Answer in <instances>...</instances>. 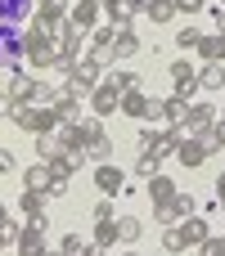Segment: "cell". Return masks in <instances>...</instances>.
<instances>
[{
	"instance_id": "cell-50",
	"label": "cell",
	"mask_w": 225,
	"mask_h": 256,
	"mask_svg": "<svg viewBox=\"0 0 225 256\" xmlns=\"http://www.w3.org/2000/svg\"><path fill=\"white\" fill-rule=\"evenodd\" d=\"M9 248H14V243H9V238H5V230H0V252H9Z\"/></svg>"
},
{
	"instance_id": "cell-21",
	"label": "cell",
	"mask_w": 225,
	"mask_h": 256,
	"mask_svg": "<svg viewBox=\"0 0 225 256\" xmlns=\"http://www.w3.org/2000/svg\"><path fill=\"white\" fill-rule=\"evenodd\" d=\"M203 63H225V32H216V36H198V50H194Z\"/></svg>"
},
{
	"instance_id": "cell-30",
	"label": "cell",
	"mask_w": 225,
	"mask_h": 256,
	"mask_svg": "<svg viewBox=\"0 0 225 256\" xmlns=\"http://www.w3.org/2000/svg\"><path fill=\"white\" fill-rule=\"evenodd\" d=\"M59 153H63L59 135H36V158H41V162H54Z\"/></svg>"
},
{
	"instance_id": "cell-49",
	"label": "cell",
	"mask_w": 225,
	"mask_h": 256,
	"mask_svg": "<svg viewBox=\"0 0 225 256\" xmlns=\"http://www.w3.org/2000/svg\"><path fill=\"white\" fill-rule=\"evenodd\" d=\"M9 220H14V216H9V207H5V202H0V230H5V225H9Z\"/></svg>"
},
{
	"instance_id": "cell-46",
	"label": "cell",
	"mask_w": 225,
	"mask_h": 256,
	"mask_svg": "<svg viewBox=\"0 0 225 256\" xmlns=\"http://www.w3.org/2000/svg\"><path fill=\"white\" fill-rule=\"evenodd\" d=\"M212 9V22H216V32H225V4H207Z\"/></svg>"
},
{
	"instance_id": "cell-43",
	"label": "cell",
	"mask_w": 225,
	"mask_h": 256,
	"mask_svg": "<svg viewBox=\"0 0 225 256\" xmlns=\"http://www.w3.org/2000/svg\"><path fill=\"white\" fill-rule=\"evenodd\" d=\"M0 171H5V176H9V171H18V158H14L9 148H0Z\"/></svg>"
},
{
	"instance_id": "cell-8",
	"label": "cell",
	"mask_w": 225,
	"mask_h": 256,
	"mask_svg": "<svg viewBox=\"0 0 225 256\" xmlns=\"http://www.w3.org/2000/svg\"><path fill=\"white\" fill-rule=\"evenodd\" d=\"M194 212H198V198H194V194H176L171 202L153 207V220L167 230V225H180V220H185V216H194Z\"/></svg>"
},
{
	"instance_id": "cell-31",
	"label": "cell",
	"mask_w": 225,
	"mask_h": 256,
	"mask_svg": "<svg viewBox=\"0 0 225 256\" xmlns=\"http://www.w3.org/2000/svg\"><path fill=\"white\" fill-rule=\"evenodd\" d=\"M86 162H113V140L104 135V140H95V144H86Z\"/></svg>"
},
{
	"instance_id": "cell-10",
	"label": "cell",
	"mask_w": 225,
	"mask_h": 256,
	"mask_svg": "<svg viewBox=\"0 0 225 256\" xmlns=\"http://www.w3.org/2000/svg\"><path fill=\"white\" fill-rule=\"evenodd\" d=\"M45 230H50V220H27V225H23V238L14 243V252L18 256H50V248H45Z\"/></svg>"
},
{
	"instance_id": "cell-5",
	"label": "cell",
	"mask_w": 225,
	"mask_h": 256,
	"mask_svg": "<svg viewBox=\"0 0 225 256\" xmlns=\"http://www.w3.org/2000/svg\"><path fill=\"white\" fill-rule=\"evenodd\" d=\"M86 108H90L95 117H113V112H122V90H117V86L104 76V81H99V86L86 94Z\"/></svg>"
},
{
	"instance_id": "cell-52",
	"label": "cell",
	"mask_w": 225,
	"mask_h": 256,
	"mask_svg": "<svg viewBox=\"0 0 225 256\" xmlns=\"http://www.w3.org/2000/svg\"><path fill=\"white\" fill-rule=\"evenodd\" d=\"M221 122H225V104H221Z\"/></svg>"
},
{
	"instance_id": "cell-3",
	"label": "cell",
	"mask_w": 225,
	"mask_h": 256,
	"mask_svg": "<svg viewBox=\"0 0 225 256\" xmlns=\"http://www.w3.org/2000/svg\"><path fill=\"white\" fill-rule=\"evenodd\" d=\"M86 40H90V32H81L72 18H63V22L54 27V45H59V58H63V63H77L81 50H86Z\"/></svg>"
},
{
	"instance_id": "cell-40",
	"label": "cell",
	"mask_w": 225,
	"mask_h": 256,
	"mask_svg": "<svg viewBox=\"0 0 225 256\" xmlns=\"http://www.w3.org/2000/svg\"><path fill=\"white\" fill-rule=\"evenodd\" d=\"M194 252L198 256H225V234H212V238H207L203 248H194Z\"/></svg>"
},
{
	"instance_id": "cell-24",
	"label": "cell",
	"mask_w": 225,
	"mask_h": 256,
	"mask_svg": "<svg viewBox=\"0 0 225 256\" xmlns=\"http://www.w3.org/2000/svg\"><path fill=\"white\" fill-rule=\"evenodd\" d=\"M198 86H203L207 94H221L225 90V63H203V68H198Z\"/></svg>"
},
{
	"instance_id": "cell-51",
	"label": "cell",
	"mask_w": 225,
	"mask_h": 256,
	"mask_svg": "<svg viewBox=\"0 0 225 256\" xmlns=\"http://www.w3.org/2000/svg\"><path fill=\"white\" fill-rule=\"evenodd\" d=\"M117 256H140V252H117Z\"/></svg>"
},
{
	"instance_id": "cell-17",
	"label": "cell",
	"mask_w": 225,
	"mask_h": 256,
	"mask_svg": "<svg viewBox=\"0 0 225 256\" xmlns=\"http://www.w3.org/2000/svg\"><path fill=\"white\" fill-rule=\"evenodd\" d=\"M180 238H185V248H189V252H194V248H203V243L212 238L207 216H198V212H194V216H185V220H180Z\"/></svg>"
},
{
	"instance_id": "cell-7",
	"label": "cell",
	"mask_w": 225,
	"mask_h": 256,
	"mask_svg": "<svg viewBox=\"0 0 225 256\" xmlns=\"http://www.w3.org/2000/svg\"><path fill=\"white\" fill-rule=\"evenodd\" d=\"M216 122H221V108H216V104H189L185 135H194V140H207V135L216 130Z\"/></svg>"
},
{
	"instance_id": "cell-39",
	"label": "cell",
	"mask_w": 225,
	"mask_h": 256,
	"mask_svg": "<svg viewBox=\"0 0 225 256\" xmlns=\"http://www.w3.org/2000/svg\"><path fill=\"white\" fill-rule=\"evenodd\" d=\"M113 36H117V27H113V22H99V27L90 32V45H113Z\"/></svg>"
},
{
	"instance_id": "cell-45",
	"label": "cell",
	"mask_w": 225,
	"mask_h": 256,
	"mask_svg": "<svg viewBox=\"0 0 225 256\" xmlns=\"http://www.w3.org/2000/svg\"><path fill=\"white\" fill-rule=\"evenodd\" d=\"M122 9H126V18H135V14L149 9V0H122Z\"/></svg>"
},
{
	"instance_id": "cell-11",
	"label": "cell",
	"mask_w": 225,
	"mask_h": 256,
	"mask_svg": "<svg viewBox=\"0 0 225 256\" xmlns=\"http://www.w3.org/2000/svg\"><path fill=\"white\" fill-rule=\"evenodd\" d=\"M162 130H176V126H185L189 122V99H180V94H171V99H162L158 104V117H153Z\"/></svg>"
},
{
	"instance_id": "cell-34",
	"label": "cell",
	"mask_w": 225,
	"mask_h": 256,
	"mask_svg": "<svg viewBox=\"0 0 225 256\" xmlns=\"http://www.w3.org/2000/svg\"><path fill=\"white\" fill-rule=\"evenodd\" d=\"M158 171H162V158H158V153H140V158H135V176H140V180H149V176H158Z\"/></svg>"
},
{
	"instance_id": "cell-20",
	"label": "cell",
	"mask_w": 225,
	"mask_h": 256,
	"mask_svg": "<svg viewBox=\"0 0 225 256\" xmlns=\"http://www.w3.org/2000/svg\"><path fill=\"white\" fill-rule=\"evenodd\" d=\"M18 212H23L27 220H50V216H45V189H23V194H18Z\"/></svg>"
},
{
	"instance_id": "cell-26",
	"label": "cell",
	"mask_w": 225,
	"mask_h": 256,
	"mask_svg": "<svg viewBox=\"0 0 225 256\" xmlns=\"http://www.w3.org/2000/svg\"><path fill=\"white\" fill-rule=\"evenodd\" d=\"M36 14V0H0V22H23Z\"/></svg>"
},
{
	"instance_id": "cell-38",
	"label": "cell",
	"mask_w": 225,
	"mask_h": 256,
	"mask_svg": "<svg viewBox=\"0 0 225 256\" xmlns=\"http://www.w3.org/2000/svg\"><path fill=\"white\" fill-rule=\"evenodd\" d=\"M81 248H86L81 234H63V238H59V252H63V256H81Z\"/></svg>"
},
{
	"instance_id": "cell-23",
	"label": "cell",
	"mask_w": 225,
	"mask_h": 256,
	"mask_svg": "<svg viewBox=\"0 0 225 256\" xmlns=\"http://www.w3.org/2000/svg\"><path fill=\"white\" fill-rule=\"evenodd\" d=\"M90 243H95V248H104V252H113V248L122 243V238H117V216H113V220H95Z\"/></svg>"
},
{
	"instance_id": "cell-18",
	"label": "cell",
	"mask_w": 225,
	"mask_h": 256,
	"mask_svg": "<svg viewBox=\"0 0 225 256\" xmlns=\"http://www.w3.org/2000/svg\"><path fill=\"white\" fill-rule=\"evenodd\" d=\"M99 14H104V4H99V0H77V4L68 9V18H72L81 32H95V27H99Z\"/></svg>"
},
{
	"instance_id": "cell-36",
	"label": "cell",
	"mask_w": 225,
	"mask_h": 256,
	"mask_svg": "<svg viewBox=\"0 0 225 256\" xmlns=\"http://www.w3.org/2000/svg\"><path fill=\"white\" fill-rule=\"evenodd\" d=\"M108 81H113L122 94H126V90H140V76H135V72H122V68H108Z\"/></svg>"
},
{
	"instance_id": "cell-29",
	"label": "cell",
	"mask_w": 225,
	"mask_h": 256,
	"mask_svg": "<svg viewBox=\"0 0 225 256\" xmlns=\"http://www.w3.org/2000/svg\"><path fill=\"white\" fill-rule=\"evenodd\" d=\"M86 58H90L95 68H104V72H108V68H117V54H113V45H90V50H86Z\"/></svg>"
},
{
	"instance_id": "cell-25",
	"label": "cell",
	"mask_w": 225,
	"mask_h": 256,
	"mask_svg": "<svg viewBox=\"0 0 225 256\" xmlns=\"http://www.w3.org/2000/svg\"><path fill=\"white\" fill-rule=\"evenodd\" d=\"M176 0H149V9H144V18L153 22V27H167V22H176Z\"/></svg>"
},
{
	"instance_id": "cell-19",
	"label": "cell",
	"mask_w": 225,
	"mask_h": 256,
	"mask_svg": "<svg viewBox=\"0 0 225 256\" xmlns=\"http://www.w3.org/2000/svg\"><path fill=\"white\" fill-rule=\"evenodd\" d=\"M176 194H180V189H176V180H167L162 171H158V176H149V184H144V198H149L153 207H162V202H171Z\"/></svg>"
},
{
	"instance_id": "cell-41",
	"label": "cell",
	"mask_w": 225,
	"mask_h": 256,
	"mask_svg": "<svg viewBox=\"0 0 225 256\" xmlns=\"http://www.w3.org/2000/svg\"><path fill=\"white\" fill-rule=\"evenodd\" d=\"M68 194V180L63 176H50V184H45V198H63Z\"/></svg>"
},
{
	"instance_id": "cell-35",
	"label": "cell",
	"mask_w": 225,
	"mask_h": 256,
	"mask_svg": "<svg viewBox=\"0 0 225 256\" xmlns=\"http://www.w3.org/2000/svg\"><path fill=\"white\" fill-rule=\"evenodd\" d=\"M140 234H144V225H140L135 216H117V238H122V243H135Z\"/></svg>"
},
{
	"instance_id": "cell-44",
	"label": "cell",
	"mask_w": 225,
	"mask_h": 256,
	"mask_svg": "<svg viewBox=\"0 0 225 256\" xmlns=\"http://www.w3.org/2000/svg\"><path fill=\"white\" fill-rule=\"evenodd\" d=\"M14 108H18V104H14V94H9V90H0V117H14Z\"/></svg>"
},
{
	"instance_id": "cell-27",
	"label": "cell",
	"mask_w": 225,
	"mask_h": 256,
	"mask_svg": "<svg viewBox=\"0 0 225 256\" xmlns=\"http://www.w3.org/2000/svg\"><path fill=\"white\" fill-rule=\"evenodd\" d=\"M59 144L63 148H86V140H81V122H59Z\"/></svg>"
},
{
	"instance_id": "cell-37",
	"label": "cell",
	"mask_w": 225,
	"mask_h": 256,
	"mask_svg": "<svg viewBox=\"0 0 225 256\" xmlns=\"http://www.w3.org/2000/svg\"><path fill=\"white\" fill-rule=\"evenodd\" d=\"M198 36H203L198 27H180V32H176V45H180L185 54H194V50H198Z\"/></svg>"
},
{
	"instance_id": "cell-47",
	"label": "cell",
	"mask_w": 225,
	"mask_h": 256,
	"mask_svg": "<svg viewBox=\"0 0 225 256\" xmlns=\"http://www.w3.org/2000/svg\"><path fill=\"white\" fill-rule=\"evenodd\" d=\"M216 202H221V207H225V171H221V176H216Z\"/></svg>"
},
{
	"instance_id": "cell-13",
	"label": "cell",
	"mask_w": 225,
	"mask_h": 256,
	"mask_svg": "<svg viewBox=\"0 0 225 256\" xmlns=\"http://www.w3.org/2000/svg\"><path fill=\"white\" fill-rule=\"evenodd\" d=\"M95 189H99L104 198H117V194L126 189V171L113 166V162H99V166H95Z\"/></svg>"
},
{
	"instance_id": "cell-14",
	"label": "cell",
	"mask_w": 225,
	"mask_h": 256,
	"mask_svg": "<svg viewBox=\"0 0 225 256\" xmlns=\"http://www.w3.org/2000/svg\"><path fill=\"white\" fill-rule=\"evenodd\" d=\"M45 104H54V112H59L63 122H81V94H72L68 86H54Z\"/></svg>"
},
{
	"instance_id": "cell-22",
	"label": "cell",
	"mask_w": 225,
	"mask_h": 256,
	"mask_svg": "<svg viewBox=\"0 0 225 256\" xmlns=\"http://www.w3.org/2000/svg\"><path fill=\"white\" fill-rule=\"evenodd\" d=\"M113 54H117V63L135 58V54H140V36H135L131 27H117V36H113Z\"/></svg>"
},
{
	"instance_id": "cell-16",
	"label": "cell",
	"mask_w": 225,
	"mask_h": 256,
	"mask_svg": "<svg viewBox=\"0 0 225 256\" xmlns=\"http://www.w3.org/2000/svg\"><path fill=\"white\" fill-rule=\"evenodd\" d=\"M68 9H72V0H36V14H32V22H41V27H59L63 18H68Z\"/></svg>"
},
{
	"instance_id": "cell-9",
	"label": "cell",
	"mask_w": 225,
	"mask_h": 256,
	"mask_svg": "<svg viewBox=\"0 0 225 256\" xmlns=\"http://www.w3.org/2000/svg\"><path fill=\"white\" fill-rule=\"evenodd\" d=\"M41 76L36 72H18V63L9 68V94H14V104H36L41 99Z\"/></svg>"
},
{
	"instance_id": "cell-42",
	"label": "cell",
	"mask_w": 225,
	"mask_h": 256,
	"mask_svg": "<svg viewBox=\"0 0 225 256\" xmlns=\"http://www.w3.org/2000/svg\"><path fill=\"white\" fill-rule=\"evenodd\" d=\"M90 216H95V220H113V198H99V202L90 207Z\"/></svg>"
},
{
	"instance_id": "cell-28",
	"label": "cell",
	"mask_w": 225,
	"mask_h": 256,
	"mask_svg": "<svg viewBox=\"0 0 225 256\" xmlns=\"http://www.w3.org/2000/svg\"><path fill=\"white\" fill-rule=\"evenodd\" d=\"M50 176H54V171H50V162H36V166H27V171H23V189H45V184H50Z\"/></svg>"
},
{
	"instance_id": "cell-33",
	"label": "cell",
	"mask_w": 225,
	"mask_h": 256,
	"mask_svg": "<svg viewBox=\"0 0 225 256\" xmlns=\"http://www.w3.org/2000/svg\"><path fill=\"white\" fill-rule=\"evenodd\" d=\"M104 135H108V130H104V117H95V112L81 117V140H86V144H95V140H104Z\"/></svg>"
},
{
	"instance_id": "cell-48",
	"label": "cell",
	"mask_w": 225,
	"mask_h": 256,
	"mask_svg": "<svg viewBox=\"0 0 225 256\" xmlns=\"http://www.w3.org/2000/svg\"><path fill=\"white\" fill-rule=\"evenodd\" d=\"M81 256H108V252H104V248H95V243H86V248H81Z\"/></svg>"
},
{
	"instance_id": "cell-2",
	"label": "cell",
	"mask_w": 225,
	"mask_h": 256,
	"mask_svg": "<svg viewBox=\"0 0 225 256\" xmlns=\"http://www.w3.org/2000/svg\"><path fill=\"white\" fill-rule=\"evenodd\" d=\"M9 122H14L18 130H27V135H54L63 117L54 112V104H41V99H36V104H18Z\"/></svg>"
},
{
	"instance_id": "cell-15",
	"label": "cell",
	"mask_w": 225,
	"mask_h": 256,
	"mask_svg": "<svg viewBox=\"0 0 225 256\" xmlns=\"http://www.w3.org/2000/svg\"><path fill=\"white\" fill-rule=\"evenodd\" d=\"M212 153H216V148H212L207 140H194V135H185V140H180V148H176L180 166H189V171H194V166H203V162H207Z\"/></svg>"
},
{
	"instance_id": "cell-4",
	"label": "cell",
	"mask_w": 225,
	"mask_h": 256,
	"mask_svg": "<svg viewBox=\"0 0 225 256\" xmlns=\"http://www.w3.org/2000/svg\"><path fill=\"white\" fill-rule=\"evenodd\" d=\"M99 72H104V68H95L90 58H77V63L68 68V76H63V86H68L72 94H81V99H86V94H90V90H95V86L104 81Z\"/></svg>"
},
{
	"instance_id": "cell-1",
	"label": "cell",
	"mask_w": 225,
	"mask_h": 256,
	"mask_svg": "<svg viewBox=\"0 0 225 256\" xmlns=\"http://www.w3.org/2000/svg\"><path fill=\"white\" fill-rule=\"evenodd\" d=\"M23 63L41 76V72H54V63H59V45H54V32L50 27H41V22H32L27 32H23Z\"/></svg>"
},
{
	"instance_id": "cell-6",
	"label": "cell",
	"mask_w": 225,
	"mask_h": 256,
	"mask_svg": "<svg viewBox=\"0 0 225 256\" xmlns=\"http://www.w3.org/2000/svg\"><path fill=\"white\" fill-rule=\"evenodd\" d=\"M167 72H171V94H180V99H189V104H194V94L203 90V86H198V68H194L189 58H176Z\"/></svg>"
},
{
	"instance_id": "cell-32",
	"label": "cell",
	"mask_w": 225,
	"mask_h": 256,
	"mask_svg": "<svg viewBox=\"0 0 225 256\" xmlns=\"http://www.w3.org/2000/svg\"><path fill=\"white\" fill-rule=\"evenodd\" d=\"M162 252H171V256H185V252H189L185 238H180V225H167V230H162Z\"/></svg>"
},
{
	"instance_id": "cell-12",
	"label": "cell",
	"mask_w": 225,
	"mask_h": 256,
	"mask_svg": "<svg viewBox=\"0 0 225 256\" xmlns=\"http://www.w3.org/2000/svg\"><path fill=\"white\" fill-rule=\"evenodd\" d=\"M23 54H27V50H23V32H18V22H0V68H14Z\"/></svg>"
}]
</instances>
